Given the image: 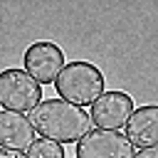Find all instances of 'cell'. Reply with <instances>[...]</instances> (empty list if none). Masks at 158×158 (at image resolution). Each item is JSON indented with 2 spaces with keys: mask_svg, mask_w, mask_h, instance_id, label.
<instances>
[{
  "mask_svg": "<svg viewBox=\"0 0 158 158\" xmlns=\"http://www.w3.org/2000/svg\"><path fill=\"white\" fill-rule=\"evenodd\" d=\"M35 143V128L25 114L0 111V148L5 151H30Z\"/></svg>",
  "mask_w": 158,
  "mask_h": 158,
  "instance_id": "obj_8",
  "label": "cell"
},
{
  "mask_svg": "<svg viewBox=\"0 0 158 158\" xmlns=\"http://www.w3.org/2000/svg\"><path fill=\"white\" fill-rule=\"evenodd\" d=\"M27 158H64V146H59L49 138H40L30 146Z\"/></svg>",
  "mask_w": 158,
  "mask_h": 158,
  "instance_id": "obj_9",
  "label": "cell"
},
{
  "mask_svg": "<svg viewBox=\"0 0 158 158\" xmlns=\"http://www.w3.org/2000/svg\"><path fill=\"white\" fill-rule=\"evenodd\" d=\"M133 99L126 94V91H104L94 104H91V111H89V118L96 128H104V131H121L126 126V121L131 118L133 114Z\"/></svg>",
  "mask_w": 158,
  "mask_h": 158,
  "instance_id": "obj_5",
  "label": "cell"
},
{
  "mask_svg": "<svg viewBox=\"0 0 158 158\" xmlns=\"http://www.w3.org/2000/svg\"><path fill=\"white\" fill-rule=\"evenodd\" d=\"M42 101V86L20 67H7L0 72V106L5 111H32Z\"/></svg>",
  "mask_w": 158,
  "mask_h": 158,
  "instance_id": "obj_3",
  "label": "cell"
},
{
  "mask_svg": "<svg viewBox=\"0 0 158 158\" xmlns=\"http://www.w3.org/2000/svg\"><path fill=\"white\" fill-rule=\"evenodd\" d=\"M0 158H27L25 153H17V151H5L0 148Z\"/></svg>",
  "mask_w": 158,
  "mask_h": 158,
  "instance_id": "obj_11",
  "label": "cell"
},
{
  "mask_svg": "<svg viewBox=\"0 0 158 158\" xmlns=\"http://www.w3.org/2000/svg\"><path fill=\"white\" fill-rule=\"evenodd\" d=\"M136 148L121 131L91 128L77 143V158H133Z\"/></svg>",
  "mask_w": 158,
  "mask_h": 158,
  "instance_id": "obj_6",
  "label": "cell"
},
{
  "mask_svg": "<svg viewBox=\"0 0 158 158\" xmlns=\"http://www.w3.org/2000/svg\"><path fill=\"white\" fill-rule=\"evenodd\" d=\"M30 123L35 133L42 138H49L59 146L64 143H79L91 131V118L84 109L62 101V99H44L30 111Z\"/></svg>",
  "mask_w": 158,
  "mask_h": 158,
  "instance_id": "obj_1",
  "label": "cell"
},
{
  "mask_svg": "<svg viewBox=\"0 0 158 158\" xmlns=\"http://www.w3.org/2000/svg\"><path fill=\"white\" fill-rule=\"evenodd\" d=\"M133 158H158V146H151V148H141L138 153H133Z\"/></svg>",
  "mask_w": 158,
  "mask_h": 158,
  "instance_id": "obj_10",
  "label": "cell"
},
{
  "mask_svg": "<svg viewBox=\"0 0 158 158\" xmlns=\"http://www.w3.org/2000/svg\"><path fill=\"white\" fill-rule=\"evenodd\" d=\"M104 84H106L104 72L96 64L77 59L64 64V69L54 81V89H57V99L84 109V106H91L104 94Z\"/></svg>",
  "mask_w": 158,
  "mask_h": 158,
  "instance_id": "obj_2",
  "label": "cell"
},
{
  "mask_svg": "<svg viewBox=\"0 0 158 158\" xmlns=\"http://www.w3.org/2000/svg\"><path fill=\"white\" fill-rule=\"evenodd\" d=\"M22 64H25L22 69H25L40 86H44V84H54V81H57L59 72H62L64 64H67V57H64V52H62L59 44H54V42H49V40H37V42H32V44L25 49Z\"/></svg>",
  "mask_w": 158,
  "mask_h": 158,
  "instance_id": "obj_4",
  "label": "cell"
},
{
  "mask_svg": "<svg viewBox=\"0 0 158 158\" xmlns=\"http://www.w3.org/2000/svg\"><path fill=\"white\" fill-rule=\"evenodd\" d=\"M126 138L133 148H151L158 146V104H143L133 109L131 118L126 121Z\"/></svg>",
  "mask_w": 158,
  "mask_h": 158,
  "instance_id": "obj_7",
  "label": "cell"
}]
</instances>
